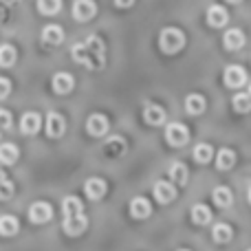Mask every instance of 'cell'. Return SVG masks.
<instances>
[{
	"label": "cell",
	"instance_id": "cell-32",
	"mask_svg": "<svg viewBox=\"0 0 251 251\" xmlns=\"http://www.w3.org/2000/svg\"><path fill=\"white\" fill-rule=\"evenodd\" d=\"M231 227L229 225H225V223H218L216 227H214V231H212V236H214V240L216 243H221V245H225V243H229L231 240Z\"/></svg>",
	"mask_w": 251,
	"mask_h": 251
},
{
	"label": "cell",
	"instance_id": "cell-9",
	"mask_svg": "<svg viewBox=\"0 0 251 251\" xmlns=\"http://www.w3.org/2000/svg\"><path fill=\"white\" fill-rule=\"evenodd\" d=\"M66 132V122L60 113H49L47 115V134L51 139H57Z\"/></svg>",
	"mask_w": 251,
	"mask_h": 251
},
{
	"label": "cell",
	"instance_id": "cell-43",
	"mask_svg": "<svg viewBox=\"0 0 251 251\" xmlns=\"http://www.w3.org/2000/svg\"><path fill=\"white\" fill-rule=\"evenodd\" d=\"M247 251H251V249H247Z\"/></svg>",
	"mask_w": 251,
	"mask_h": 251
},
{
	"label": "cell",
	"instance_id": "cell-14",
	"mask_svg": "<svg viewBox=\"0 0 251 251\" xmlns=\"http://www.w3.org/2000/svg\"><path fill=\"white\" fill-rule=\"evenodd\" d=\"M51 86H53V91H55L57 95H66V93L73 91L75 79H73V75L71 73H55L53 75Z\"/></svg>",
	"mask_w": 251,
	"mask_h": 251
},
{
	"label": "cell",
	"instance_id": "cell-28",
	"mask_svg": "<svg viewBox=\"0 0 251 251\" xmlns=\"http://www.w3.org/2000/svg\"><path fill=\"white\" fill-rule=\"evenodd\" d=\"M214 203H216L218 207H229V205L234 203V194H231L229 187H216V190H214Z\"/></svg>",
	"mask_w": 251,
	"mask_h": 251
},
{
	"label": "cell",
	"instance_id": "cell-20",
	"mask_svg": "<svg viewBox=\"0 0 251 251\" xmlns=\"http://www.w3.org/2000/svg\"><path fill=\"white\" fill-rule=\"evenodd\" d=\"M205 97L199 95V93H192V95L185 97V110L190 115H203L205 113Z\"/></svg>",
	"mask_w": 251,
	"mask_h": 251
},
{
	"label": "cell",
	"instance_id": "cell-4",
	"mask_svg": "<svg viewBox=\"0 0 251 251\" xmlns=\"http://www.w3.org/2000/svg\"><path fill=\"white\" fill-rule=\"evenodd\" d=\"M223 82H225L227 88H240L247 82V73H245L243 66L231 64V66H227L225 73H223Z\"/></svg>",
	"mask_w": 251,
	"mask_h": 251
},
{
	"label": "cell",
	"instance_id": "cell-10",
	"mask_svg": "<svg viewBox=\"0 0 251 251\" xmlns=\"http://www.w3.org/2000/svg\"><path fill=\"white\" fill-rule=\"evenodd\" d=\"M227 20H229V13H227V9L223 7V4H212V7H207V25L209 26H214V29L225 26Z\"/></svg>",
	"mask_w": 251,
	"mask_h": 251
},
{
	"label": "cell",
	"instance_id": "cell-37",
	"mask_svg": "<svg viewBox=\"0 0 251 251\" xmlns=\"http://www.w3.org/2000/svg\"><path fill=\"white\" fill-rule=\"evenodd\" d=\"M227 2H231V4H238V2H243V0H227Z\"/></svg>",
	"mask_w": 251,
	"mask_h": 251
},
{
	"label": "cell",
	"instance_id": "cell-8",
	"mask_svg": "<svg viewBox=\"0 0 251 251\" xmlns=\"http://www.w3.org/2000/svg\"><path fill=\"white\" fill-rule=\"evenodd\" d=\"M152 214V205L148 199H143V196H134L132 201H130V216L137 218V221H143V218H148Z\"/></svg>",
	"mask_w": 251,
	"mask_h": 251
},
{
	"label": "cell",
	"instance_id": "cell-19",
	"mask_svg": "<svg viewBox=\"0 0 251 251\" xmlns=\"http://www.w3.org/2000/svg\"><path fill=\"white\" fill-rule=\"evenodd\" d=\"M62 212H64V218L79 216V214H84V205L77 196H66V199L62 201Z\"/></svg>",
	"mask_w": 251,
	"mask_h": 251
},
{
	"label": "cell",
	"instance_id": "cell-18",
	"mask_svg": "<svg viewBox=\"0 0 251 251\" xmlns=\"http://www.w3.org/2000/svg\"><path fill=\"white\" fill-rule=\"evenodd\" d=\"M42 126V119H40L38 113H25L20 119V130L22 134H35Z\"/></svg>",
	"mask_w": 251,
	"mask_h": 251
},
{
	"label": "cell",
	"instance_id": "cell-40",
	"mask_svg": "<svg viewBox=\"0 0 251 251\" xmlns=\"http://www.w3.org/2000/svg\"><path fill=\"white\" fill-rule=\"evenodd\" d=\"M178 251H190V249H178Z\"/></svg>",
	"mask_w": 251,
	"mask_h": 251
},
{
	"label": "cell",
	"instance_id": "cell-31",
	"mask_svg": "<svg viewBox=\"0 0 251 251\" xmlns=\"http://www.w3.org/2000/svg\"><path fill=\"white\" fill-rule=\"evenodd\" d=\"M62 9V0H38V11L42 16H55Z\"/></svg>",
	"mask_w": 251,
	"mask_h": 251
},
{
	"label": "cell",
	"instance_id": "cell-34",
	"mask_svg": "<svg viewBox=\"0 0 251 251\" xmlns=\"http://www.w3.org/2000/svg\"><path fill=\"white\" fill-rule=\"evenodd\" d=\"M9 128H11V113L0 108V134H2L4 130H9Z\"/></svg>",
	"mask_w": 251,
	"mask_h": 251
},
{
	"label": "cell",
	"instance_id": "cell-26",
	"mask_svg": "<svg viewBox=\"0 0 251 251\" xmlns=\"http://www.w3.org/2000/svg\"><path fill=\"white\" fill-rule=\"evenodd\" d=\"M194 161L196 163H209L212 161V156H214V148L209 146V143H199V146L194 148Z\"/></svg>",
	"mask_w": 251,
	"mask_h": 251
},
{
	"label": "cell",
	"instance_id": "cell-21",
	"mask_svg": "<svg viewBox=\"0 0 251 251\" xmlns=\"http://www.w3.org/2000/svg\"><path fill=\"white\" fill-rule=\"evenodd\" d=\"M126 152V141L122 137H110L104 146V154L106 156H122Z\"/></svg>",
	"mask_w": 251,
	"mask_h": 251
},
{
	"label": "cell",
	"instance_id": "cell-2",
	"mask_svg": "<svg viewBox=\"0 0 251 251\" xmlns=\"http://www.w3.org/2000/svg\"><path fill=\"white\" fill-rule=\"evenodd\" d=\"M159 47L163 53L174 55V53H178L185 47V33H183L178 26H165L159 35Z\"/></svg>",
	"mask_w": 251,
	"mask_h": 251
},
{
	"label": "cell",
	"instance_id": "cell-41",
	"mask_svg": "<svg viewBox=\"0 0 251 251\" xmlns=\"http://www.w3.org/2000/svg\"><path fill=\"white\" fill-rule=\"evenodd\" d=\"M249 97H251V86H249Z\"/></svg>",
	"mask_w": 251,
	"mask_h": 251
},
{
	"label": "cell",
	"instance_id": "cell-36",
	"mask_svg": "<svg viewBox=\"0 0 251 251\" xmlns=\"http://www.w3.org/2000/svg\"><path fill=\"white\" fill-rule=\"evenodd\" d=\"M132 4H134V0H115V7H119V9H128Z\"/></svg>",
	"mask_w": 251,
	"mask_h": 251
},
{
	"label": "cell",
	"instance_id": "cell-42",
	"mask_svg": "<svg viewBox=\"0 0 251 251\" xmlns=\"http://www.w3.org/2000/svg\"><path fill=\"white\" fill-rule=\"evenodd\" d=\"M0 22H2V16H0Z\"/></svg>",
	"mask_w": 251,
	"mask_h": 251
},
{
	"label": "cell",
	"instance_id": "cell-39",
	"mask_svg": "<svg viewBox=\"0 0 251 251\" xmlns=\"http://www.w3.org/2000/svg\"><path fill=\"white\" fill-rule=\"evenodd\" d=\"M247 196H249V203H251V187H249V192H247Z\"/></svg>",
	"mask_w": 251,
	"mask_h": 251
},
{
	"label": "cell",
	"instance_id": "cell-38",
	"mask_svg": "<svg viewBox=\"0 0 251 251\" xmlns=\"http://www.w3.org/2000/svg\"><path fill=\"white\" fill-rule=\"evenodd\" d=\"M4 181V172H2V170H0V183H2Z\"/></svg>",
	"mask_w": 251,
	"mask_h": 251
},
{
	"label": "cell",
	"instance_id": "cell-7",
	"mask_svg": "<svg viewBox=\"0 0 251 251\" xmlns=\"http://www.w3.org/2000/svg\"><path fill=\"white\" fill-rule=\"evenodd\" d=\"M53 216V209L49 203H33L29 207V221L35 223V225H42V223L51 221Z\"/></svg>",
	"mask_w": 251,
	"mask_h": 251
},
{
	"label": "cell",
	"instance_id": "cell-6",
	"mask_svg": "<svg viewBox=\"0 0 251 251\" xmlns=\"http://www.w3.org/2000/svg\"><path fill=\"white\" fill-rule=\"evenodd\" d=\"M86 227H88V218L84 216V214H79V216H69L62 223V229H64L66 236H79V234H84Z\"/></svg>",
	"mask_w": 251,
	"mask_h": 251
},
{
	"label": "cell",
	"instance_id": "cell-35",
	"mask_svg": "<svg viewBox=\"0 0 251 251\" xmlns=\"http://www.w3.org/2000/svg\"><path fill=\"white\" fill-rule=\"evenodd\" d=\"M11 93V82L7 77H0V100H7Z\"/></svg>",
	"mask_w": 251,
	"mask_h": 251
},
{
	"label": "cell",
	"instance_id": "cell-16",
	"mask_svg": "<svg viewBox=\"0 0 251 251\" xmlns=\"http://www.w3.org/2000/svg\"><path fill=\"white\" fill-rule=\"evenodd\" d=\"M223 44H225L227 51H238V49H243V44H245V33L240 29L225 31V35H223Z\"/></svg>",
	"mask_w": 251,
	"mask_h": 251
},
{
	"label": "cell",
	"instance_id": "cell-24",
	"mask_svg": "<svg viewBox=\"0 0 251 251\" xmlns=\"http://www.w3.org/2000/svg\"><path fill=\"white\" fill-rule=\"evenodd\" d=\"M234 163H236L234 150H229V148H223V150L218 152V156H216L218 170H231V168H234Z\"/></svg>",
	"mask_w": 251,
	"mask_h": 251
},
{
	"label": "cell",
	"instance_id": "cell-12",
	"mask_svg": "<svg viewBox=\"0 0 251 251\" xmlns=\"http://www.w3.org/2000/svg\"><path fill=\"white\" fill-rule=\"evenodd\" d=\"M86 130H88L91 137H104V134L108 132V119H106L104 115H100V113L91 115L88 122H86Z\"/></svg>",
	"mask_w": 251,
	"mask_h": 251
},
{
	"label": "cell",
	"instance_id": "cell-29",
	"mask_svg": "<svg viewBox=\"0 0 251 251\" xmlns=\"http://www.w3.org/2000/svg\"><path fill=\"white\" fill-rule=\"evenodd\" d=\"M231 104H234L236 113H240V115L251 113V97H249V93H238V95H234Z\"/></svg>",
	"mask_w": 251,
	"mask_h": 251
},
{
	"label": "cell",
	"instance_id": "cell-30",
	"mask_svg": "<svg viewBox=\"0 0 251 251\" xmlns=\"http://www.w3.org/2000/svg\"><path fill=\"white\" fill-rule=\"evenodd\" d=\"M190 214L196 225H207V223L212 221V212H209V207H205V205H194Z\"/></svg>",
	"mask_w": 251,
	"mask_h": 251
},
{
	"label": "cell",
	"instance_id": "cell-25",
	"mask_svg": "<svg viewBox=\"0 0 251 251\" xmlns=\"http://www.w3.org/2000/svg\"><path fill=\"white\" fill-rule=\"evenodd\" d=\"M20 225H18V218L13 216H0V236H16Z\"/></svg>",
	"mask_w": 251,
	"mask_h": 251
},
{
	"label": "cell",
	"instance_id": "cell-11",
	"mask_svg": "<svg viewBox=\"0 0 251 251\" xmlns=\"http://www.w3.org/2000/svg\"><path fill=\"white\" fill-rule=\"evenodd\" d=\"M143 119H146L148 126H161V124H165V110L161 108L159 104L148 101V104L143 106Z\"/></svg>",
	"mask_w": 251,
	"mask_h": 251
},
{
	"label": "cell",
	"instance_id": "cell-17",
	"mask_svg": "<svg viewBox=\"0 0 251 251\" xmlns=\"http://www.w3.org/2000/svg\"><path fill=\"white\" fill-rule=\"evenodd\" d=\"M84 192H86V196L91 201H100L101 196L106 194V181H101V178L93 176L86 181V185H84Z\"/></svg>",
	"mask_w": 251,
	"mask_h": 251
},
{
	"label": "cell",
	"instance_id": "cell-22",
	"mask_svg": "<svg viewBox=\"0 0 251 251\" xmlns=\"http://www.w3.org/2000/svg\"><path fill=\"white\" fill-rule=\"evenodd\" d=\"M18 156H20V152L13 143H2L0 146V163L2 165H13L18 161Z\"/></svg>",
	"mask_w": 251,
	"mask_h": 251
},
{
	"label": "cell",
	"instance_id": "cell-13",
	"mask_svg": "<svg viewBox=\"0 0 251 251\" xmlns=\"http://www.w3.org/2000/svg\"><path fill=\"white\" fill-rule=\"evenodd\" d=\"M154 199L159 201L161 205H168L174 201V196H176V190H174L172 183H165V181H156L154 183Z\"/></svg>",
	"mask_w": 251,
	"mask_h": 251
},
{
	"label": "cell",
	"instance_id": "cell-33",
	"mask_svg": "<svg viewBox=\"0 0 251 251\" xmlns=\"http://www.w3.org/2000/svg\"><path fill=\"white\" fill-rule=\"evenodd\" d=\"M11 196H13V183L4 178V181L0 183V201H9Z\"/></svg>",
	"mask_w": 251,
	"mask_h": 251
},
{
	"label": "cell",
	"instance_id": "cell-23",
	"mask_svg": "<svg viewBox=\"0 0 251 251\" xmlns=\"http://www.w3.org/2000/svg\"><path fill=\"white\" fill-rule=\"evenodd\" d=\"M16 57H18V53L11 44H0V66L2 69H9V66L16 64Z\"/></svg>",
	"mask_w": 251,
	"mask_h": 251
},
{
	"label": "cell",
	"instance_id": "cell-15",
	"mask_svg": "<svg viewBox=\"0 0 251 251\" xmlns=\"http://www.w3.org/2000/svg\"><path fill=\"white\" fill-rule=\"evenodd\" d=\"M42 42L49 47H57L64 42V29L60 25H47L42 29Z\"/></svg>",
	"mask_w": 251,
	"mask_h": 251
},
{
	"label": "cell",
	"instance_id": "cell-3",
	"mask_svg": "<svg viewBox=\"0 0 251 251\" xmlns=\"http://www.w3.org/2000/svg\"><path fill=\"white\" fill-rule=\"evenodd\" d=\"M187 139H190V130H187L185 124H168V128H165V141L170 143L172 148H181L187 143Z\"/></svg>",
	"mask_w": 251,
	"mask_h": 251
},
{
	"label": "cell",
	"instance_id": "cell-27",
	"mask_svg": "<svg viewBox=\"0 0 251 251\" xmlns=\"http://www.w3.org/2000/svg\"><path fill=\"white\" fill-rule=\"evenodd\" d=\"M170 178H172L176 185H185L187 183V168L181 163V161L170 165Z\"/></svg>",
	"mask_w": 251,
	"mask_h": 251
},
{
	"label": "cell",
	"instance_id": "cell-5",
	"mask_svg": "<svg viewBox=\"0 0 251 251\" xmlns=\"http://www.w3.org/2000/svg\"><path fill=\"white\" fill-rule=\"evenodd\" d=\"M97 13L95 0H75L73 2V18L77 22H88L93 20Z\"/></svg>",
	"mask_w": 251,
	"mask_h": 251
},
{
	"label": "cell",
	"instance_id": "cell-1",
	"mask_svg": "<svg viewBox=\"0 0 251 251\" xmlns=\"http://www.w3.org/2000/svg\"><path fill=\"white\" fill-rule=\"evenodd\" d=\"M71 55L77 64L86 66L91 71H100L106 64V44L100 35H88V38L73 44Z\"/></svg>",
	"mask_w": 251,
	"mask_h": 251
}]
</instances>
